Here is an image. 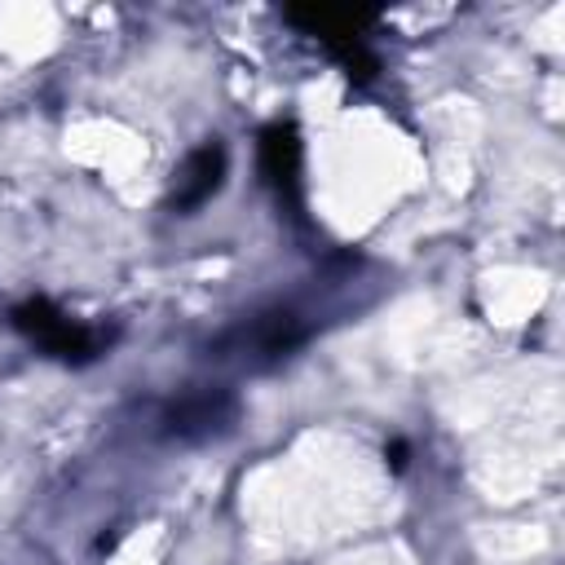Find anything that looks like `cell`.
<instances>
[{"label": "cell", "instance_id": "obj_5", "mask_svg": "<svg viewBox=\"0 0 565 565\" xmlns=\"http://www.w3.org/2000/svg\"><path fill=\"white\" fill-rule=\"evenodd\" d=\"M305 340V327H300V318L291 313V309H269V313H260L247 331H243V344H252L256 353H287V349H296Z\"/></svg>", "mask_w": 565, "mask_h": 565}, {"label": "cell", "instance_id": "obj_2", "mask_svg": "<svg viewBox=\"0 0 565 565\" xmlns=\"http://www.w3.org/2000/svg\"><path fill=\"white\" fill-rule=\"evenodd\" d=\"M230 419H234V397L225 388H194V393H181L168 406L163 433L181 437V441H199V437L221 433Z\"/></svg>", "mask_w": 565, "mask_h": 565}, {"label": "cell", "instance_id": "obj_4", "mask_svg": "<svg viewBox=\"0 0 565 565\" xmlns=\"http://www.w3.org/2000/svg\"><path fill=\"white\" fill-rule=\"evenodd\" d=\"M260 168L278 190H296L300 181V141L291 124H274L260 132Z\"/></svg>", "mask_w": 565, "mask_h": 565}, {"label": "cell", "instance_id": "obj_3", "mask_svg": "<svg viewBox=\"0 0 565 565\" xmlns=\"http://www.w3.org/2000/svg\"><path fill=\"white\" fill-rule=\"evenodd\" d=\"M221 177H225V146L212 137V141H203V146H194L190 154H185V163L177 168V181H172V212H194V207H203L212 194H216V185H221Z\"/></svg>", "mask_w": 565, "mask_h": 565}, {"label": "cell", "instance_id": "obj_1", "mask_svg": "<svg viewBox=\"0 0 565 565\" xmlns=\"http://www.w3.org/2000/svg\"><path fill=\"white\" fill-rule=\"evenodd\" d=\"M13 322H18L44 353H53V358H66V362L75 358V362H84V358L97 353V335H93L88 327H79L75 318L57 313L49 300H31V305L13 309Z\"/></svg>", "mask_w": 565, "mask_h": 565}]
</instances>
